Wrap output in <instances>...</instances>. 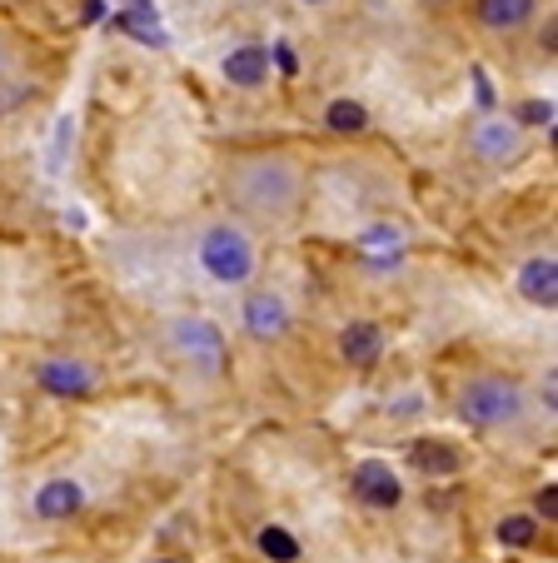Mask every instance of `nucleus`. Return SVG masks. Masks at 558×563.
<instances>
[{"label":"nucleus","instance_id":"1","mask_svg":"<svg viewBox=\"0 0 558 563\" xmlns=\"http://www.w3.org/2000/svg\"><path fill=\"white\" fill-rule=\"evenodd\" d=\"M225 195L240 214L264 224H280L299 210L305 200V175L289 155H274V150H250V155H234L230 170H225Z\"/></svg>","mask_w":558,"mask_h":563},{"label":"nucleus","instance_id":"2","mask_svg":"<svg viewBox=\"0 0 558 563\" xmlns=\"http://www.w3.org/2000/svg\"><path fill=\"white\" fill-rule=\"evenodd\" d=\"M524 415V389L508 374H474L459 389V419L469 429H504Z\"/></svg>","mask_w":558,"mask_h":563},{"label":"nucleus","instance_id":"3","mask_svg":"<svg viewBox=\"0 0 558 563\" xmlns=\"http://www.w3.org/2000/svg\"><path fill=\"white\" fill-rule=\"evenodd\" d=\"M200 265L215 285H244L254 275V240L230 220H215L200 234Z\"/></svg>","mask_w":558,"mask_h":563},{"label":"nucleus","instance_id":"4","mask_svg":"<svg viewBox=\"0 0 558 563\" xmlns=\"http://www.w3.org/2000/svg\"><path fill=\"white\" fill-rule=\"evenodd\" d=\"M169 344H175L179 360L200 374H225V364H230V350H225V334L215 319L179 314L175 324H169Z\"/></svg>","mask_w":558,"mask_h":563},{"label":"nucleus","instance_id":"5","mask_svg":"<svg viewBox=\"0 0 558 563\" xmlns=\"http://www.w3.org/2000/svg\"><path fill=\"white\" fill-rule=\"evenodd\" d=\"M349 489H354V499L364 504V509H394V504L404 499L400 474H394L384 459H364V464H354V474H349Z\"/></svg>","mask_w":558,"mask_h":563},{"label":"nucleus","instance_id":"6","mask_svg":"<svg viewBox=\"0 0 558 563\" xmlns=\"http://www.w3.org/2000/svg\"><path fill=\"white\" fill-rule=\"evenodd\" d=\"M35 384L45 394H55V399H85V394L96 389V369L85 360H70V354H55V360H41Z\"/></svg>","mask_w":558,"mask_h":563},{"label":"nucleus","instance_id":"7","mask_svg":"<svg viewBox=\"0 0 558 563\" xmlns=\"http://www.w3.org/2000/svg\"><path fill=\"white\" fill-rule=\"evenodd\" d=\"M244 330H250L254 340H280V334L289 330L285 295H274V289H254V295L244 299Z\"/></svg>","mask_w":558,"mask_h":563},{"label":"nucleus","instance_id":"8","mask_svg":"<svg viewBox=\"0 0 558 563\" xmlns=\"http://www.w3.org/2000/svg\"><path fill=\"white\" fill-rule=\"evenodd\" d=\"M474 155L489 159V165H508V159L524 155V130L514 125V120H484V125H474Z\"/></svg>","mask_w":558,"mask_h":563},{"label":"nucleus","instance_id":"9","mask_svg":"<svg viewBox=\"0 0 558 563\" xmlns=\"http://www.w3.org/2000/svg\"><path fill=\"white\" fill-rule=\"evenodd\" d=\"M339 354H344L354 369H374L384 354V330L374 319H354L344 334H339Z\"/></svg>","mask_w":558,"mask_h":563},{"label":"nucleus","instance_id":"10","mask_svg":"<svg viewBox=\"0 0 558 563\" xmlns=\"http://www.w3.org/2000/svg\"><path fill=\"white\" fill-rule=\"evenodd\" d=\"M518 295L538 309L558 305V260L554 255H534L524 269H518Z\"/></svg>","mask_w":558,"mask_h":563},{"label":"nucleus","instance_id":"11","mask_svg":"<svg viewBox=\"0 0 558 563\" xmlns=\"http://www.w3.org/2000/svg\"><path fill=\"white\" fill-rule=\"evenodd\" d=\"M85 509V489L75 478H45L35 489V514L41 519H70V514Z\"/></svg>","mask_w":558,"mask_h":563},{"label":"nucleus","instance_id":"12","mask_svg":"<svg viewBox=\"0 0 558 563\" xmlns=\"http://www.w3.org/2000/svg\"><path fill=\"white\" fill-rule=\"evenodd\" d=\"M409 459H414V468H419V474H429V478H449V474H459V464H463L459 449L444 444V439H414Z\"/></svg>","mask_w":558,"mask_h":563},{"label":"nucleus","instance_id":"13","mask_svg":"<svg viewBox=\"0 0 558 563\" xmlns=\"http://www.w3.org/2000/svg\"><path fill=\"white\" fill-rule=\"evenodd\" d=\"M264 75H270V51L264 45H240V51H230L225 55V80L230 86H260Z\"/></svg>","mask_w":558,"mask_h":563},{"label":"nucleus","instance_id":"14","mask_svg":"<svg viewBox=\"0 0 558 563\" xmlns=\"http://www.w3.org/2000/svg\"><path fill=\"white\" fill-rule=\"evenodd\" d=\"M359 255H364L374 269L400 265V255H404V234L394 230V224H374V230L359 234Z\"/></svg>","mask_w":558,"mask_h":563},{"label":"nucleus","instance_id":"15","mask_svg":"<svg viewBox=\"0 0 558 563\" xmlns=\"http://www.w3.org/2000/svg\"><path fill=\"white\" fill-rule=\"evenodd\" d=\"M120 25H125L135 41H145V45H169V35H165V25H160V11H155V0H125V11L116 15Z\"/></svg>","mask_w":558,"mask_h":563},{"label":"nucleus","instance_id":"16","mask_svg":"<svg viewBox=\"0 0 558 563\" xmlns=\"http://www.w3.org/2000/svg\"><path fill=\"white\" fill-rule=\"evenodd\" d=\"M538 0H474V15L489 25V31H514L534 15Z\"/></svg>","mask_w":558,"mask_h":563},{"label":"nucleus","instance_id":"17","mask_svg":"<svg viewBox=\"0 0 558 563\" xmlns=\"http://www.w3.org/2000/svg\"><path fill=\"white\" fill-rule=\"evenodd\" d=\"M254 543H260V553L270 563H299V539L285 529V523H264Z\"/></svg>","mask_w":558,"mask_h":563},{"label":"nucleus","instance_id":"18","mask_svg":"<svg viewBox=\"0 0 558 563\" xmlns=\"http://www.w3.org/2000/svg\"><path fill=\"white\" fill-rule=\"evenodd\" d=\"M325 125L335 130V135H359V130H369V110L359 106V100H335V106L325 110Z\"/></svg>","mask_w":558,"mask_h":563},{"label":"nucleus","instance_id":"19","mask_svg":"<svg viewBox=\"0 0 558 563\" xmlns=\"http://www.w3.org/2000/svg\"><path fill=\"white\" fill-rule=\"evenodd\" d=\"M534 539H538L534 514H508V519H499V543H504V549H528Z\"/></svg>","mask_w":558,"mask_h":563},{"label":"nucleus","instance_id":"20","mask_svg":"<svg viewBox=\"0 0 558 563\" xmlns=\"http://www.w3.org/2000/svg\"><path fill=\"white\" fill-rule=\"evenodd\" d=\"M514 125L518 130H524V125H554V106H548V100H528V106L518 110Z\"/></svg>","mask_w":558,"mask_h":563},{"label":"nucleus","instance_id":"21","mask_svg":"<svg viewBox=\"0 0 558 563\" xmlns=\"http://www.w3.org/2000/svg\"><path fill=\"white\" fill-rule=\"evenodd\" d=\"M534 514H544L548 523L558 519V489H554V484H548V489H538V499H534Z\"/></svg>","mask_w":558,"mask_h":563},{"label":"nucleus","instance_id":"22","mask_svg":"<svg viewBox=\"0 0 558 563\" xmlns=\"http://www.w3.org/2000/svg\"><path fill=\"white\" fill-rule=\"evenodd\" d=\"M65 140H70V115H61V125H55V150H51L55 170H61V159H65Z\"/></svg>","mask_w":558,"mask_h":563},{"label":"nucleus","instance_id":"23","mask_svg":"<svg viewBox=\"0 0 558 563\" xmlns=\"http://www.w3.org/2000/svg\"><path fill=\"white\" fill-rule=\"evenodd\" d=\"M474 96H479V106H494V86H489V75H484V65H474Z\"/></svg>","mask_w":558,"mask_h":563},{"label":"nucleus","instance_id":"24","mask_svg":"<svg viewBox=\"0 0 558 563\" xmlns=\"http://www.w3.org/2000/svg\"><path fill=\"white\" fill-rule=\"evenodd\" d=\"M274 60H280V70H285V75H295V70H299V60H295V51H289V45H285V41L274 45Z\"/></svg>","mask_w":558,"mask_h":563},{"label":"nucleus","instance_id":"25","mask_svg":"<svg viewBox=\"0 0 558 563\" xmlns=\"http://www.w3.org/2000/svg\"><path fill=\"white\" fill-rule=\"evenodd\" d=\"M100 15H106V5H100V0H85V21H100Z\"/></svg>","mask_w":558,"mask_h":563},{"label":"nucleus","instance_id":"26","mask_svg":"<svg viewBox=\"0 0 558 563\" xmlns=\"http://www.w3.org/2000/svg\"><path fill=\"white\" fill-rule=\"evenodd\" d=\"M0 75H6V51H0Z\"/></svg>","mask_w":558,"mask_h":563},{"label":"nucleus","instance_id":"27","mask_svg":"<svg viewBox=\"0 0 558 563\" xmlns=\"http://www.w3.org/2000/svg\"><path fill=\"white\" fill-rule=\"evenodd\" d=\"M155 563H179V559H155Z\"/></svg>","mask_w":558,"mask_h":563}]
</instances>
